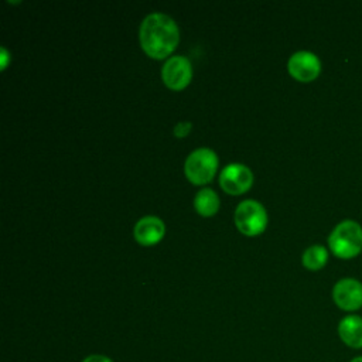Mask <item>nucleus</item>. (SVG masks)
I'll return each mask as SVG.
<instances>
[{
	"mask_svg": "<svg viewBox=\"0 0 362 362\" xmlns=\"http://www.w3.org/2000/svg\"><path fill=\"white\" fill-rule=\"evenodd\" d=\"M178 40V27L167 14L151 13L140 25V44L151 58L163 59L170 55L175 49Z\"/></svg>",
	"mask_w": 362,
	"mask_h": 362,
	"instance_id": "obj_1",
	"label": "nucleus"
},
{
	"mask_svg": "<svg viewBox=\"0 0 362 362\" xmlns=\"http://www.w3.org/2000/svg\"><path fill=\"white\" fill-rule=\"evenodd\" d=\"M328 246L339 259L355 257L362 250L361 225L352 219L339 222L328 236Z\"/></svg>",
	"mask_w": 362,
	"mask_h": 362,
	"instance_id": "obj_2",
	"label": "nucleus"
},
{
	"mask_svg": "<svg viewBox=\"0 0 362 362\" xmlns=\"http://www.w3.org/2000/svg\"><path fill=\"white\" fill-rule=\"evenodd\" d=\"M218 167V157L215 151L206 147H201L194 150L185 160L184 171L187 178L195 184H206L209 182L216 171Z\"/></svg>",
	"mask_w": 362,
	"mask_h": 362,
	"instance_id": "obj_3",
	"label": "nucleus"
},
{
	"mask_svg": "<svg viewBox=\"0 0 362 362\" xmlns=\"http://www.w3.org/2000/svg\"><path fill=\"white\" fill-rule=\"evenodd\" d=\"M267 215L262 204L255 199L242 201L235 209V225L247 236L257 235L264 230Z\"/></svg>",
	"mask_w": 362,
	"mask_h": 362,
	"instance_id": "obj_4",
	"label": "nucleus"
},
{
	"mask_svg": "<svg viewBox=\"0 0 362 362\" xmlns=\"http://www.w3.org/2000/svg\"><path fill=\"white\" fill-rule=\"evenodd\" d=\"M332 300L344 311L359 310L362 307V283L352 277L338 280L332 288Z\"/></svg>",
	"mask_w": 362,
	"mask_h": 362,
	"instance_id": "obj_5",
	"label": "nucleus"
},
{
	"mask_svg": "<svg viewBox=\"0 0 362 362\" xmlns=\"http://www.w3.org/2000/svg\"><path fill=\"white\" fill-rule=\"evenodd\" d=\"M253 182L252 171L239 163L226 165L219 175V184L222 189L232 195H239L246 192Z\"/></svg>",
	"mask_w": 362,
	"mask_h": 362,
	"instance_id": "obj_6",
	"label": "nucleus"
},
{
	"mask_svg": "<svg viewBox=\"0 0 362 362\" xmlns=\"http://www.w3.org/2000/svg\"><path fill=\"white\" fill-rule=\"evenodd\" d=\"M161 76L164 83L173 90H181L185 88L192 76L191 62L181 55L171 57L165 61L161 69Z\"/></svg>",
	"mask_w": 362,
	"mask_h": 362,
	"instance_id": "obj_7",
	"label": "nucleus"
},
{
	"mask_svg": "<svg viewBox=\"0 0 362 362\" xmlns=\"http://www.w3.org/2000/svg\"><path fill=\"white\" fill-rule=\"evenodd\" d=\"M290 75L300 82H311L321 72V62L318 57L310 51L294 52L287 64Z\"/></svg>",
	"mask_w": 362,
	"mask_h": 362,
	"instance_id": "obj_8",
	"label": "nucleus"
},
{
	"mask_svg": "<svg viewBox=\"0 0 362 362\" xmlns=\"http://www.w3.org/2000/svg\"><path fill=\"white\" fill-rule=\"evenodd\" d=\"M134 239L141 245H154L164 235V223L157 216H144L139 219L133 229Z\"/></svg>",
	"mask_w": 362,
	"mask_h": 362,
	"instance_id": "obj_9",
	"label": "nucleus"
},
{
	"mask_svg": "<svg viewBox=\"0 0 362 362\" xmlns=\"http://www.w3.org/2000/svg\"><path fill=\"white\" fill-rule=\"evenodd\" d=\"M338 337L351 349H362V317L349 314L338 322Z\"/></svg>",
	"mask_w": 362,
	"mask_h": 362,
	"instance_id": "obj_10",
	"label": "nucleus"
},
{
	"mask_svg": "<svg viewBox=\"0 0 362 362\" xmlns=\"http://www.w3.org/2000/svg\"><path fill=\"white\" fill-rule=\"evenodd\" d=\"M194 206L202 216H212L219 208V198L211 188H202L194 198Z\"/></svg>",
	"mask_w": 362,
	"mask_h": 362,
	"instance_id": "obj_11",
	"label": "nucleus"
},
{
	"mask_svg": "<svg viewBox=\"0 0 362 362\" xmlns=\"http://www.w3.org/2000/svg\"><path fill=\"white\" fill-rule=\"evenodd\" d=\"M301 260L308 270H320L328 260V252L321 245H313L304 250Z\"/></svg>",
	"mask_w": 362,
	"mask_h": 362,
	"instance_id": "obj_12",
	"label": "nucleus"
},
{
	"mask_svg": "<svg viewBox=\"0 0 362 362\" xmlns=\"http://www.w3.org/2000/svg\"><path fill=\"white\" fill-rule=\"evenodd\" d=\"M191 127H192L191 122H180V123H177L175 127H174L175 137H185L189 133Z\"/></svg>",
	"mask_w": 362,
	"mask_h": 362,
	"instance_id": "obj_13",
	"label": "nucleus"
},
{
	"mask_svg": "<svg viewBox=\"0 0 362 362\" xmlns=\"http://www.w3.org/2000/svg\"><path fill=\"white\" fill-rule=\"evenodd\" d=\"M82 362H113V361L106 355L93 354V355H88Z\"/></svg>",
	"mask_w": 362,
	"mask_h": 362,
	"instance_id": "obj_14",
	"label": "nucleus"
},
{
	"mask_svg": "<svg viewBox=\"0 0 362 362\" xmlns=\"http://www.w3.org/2000/svg\"><path fill=\"white\" fill-rule=\"evenodd\" d=\"M1 51V69H4L6 68V65H7V59H8V54H7V51H6V48H1L0 49Z\"/></svg>",
	"mask_w": 362,
	"mask_h": 362,
	"instance_id": "obj_15",
	"label": "nucleus"
},
{
	"mask_svg": "<svg viewBox=\"0 0 362 362\" xmlns=\"http://www.w3.org/2000/svg\"><path fill=\"white\" fill-rule=\"evenodd\" d=\"M349 362H362V355H359V356H355V358H352Z\"/></svg>",
	"mask_w": 362,
	"mask_h": 362,
	"instance_id": "obj_16",
	"label": "nucleus"
}]
</instances>
